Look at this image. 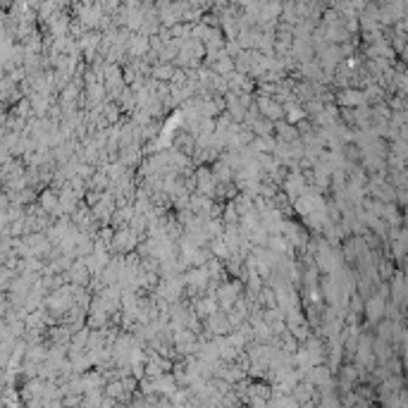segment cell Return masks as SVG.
<instances>
[{
	"label": "cell",
	"mask_w": 408,
	"mask_h": 408,
	"mask_svg": "<svg viewBox=\"0 0 408 408\" xmlns=\"http://www.w3.org/2000/svg\"><path fill=\"white\" fill-rule=\"evenodd\" d=\"M258 105H260V110L265 112V117H267V119H277V117H282V112H284L282 105H279V103H275L272 98H267V96H263V98H260Z\"/></svg>",
	"instance_id": "obj_1"
},
{
	"label": "cell",
	"mask_w": 408,
	"mask_h": 408,
	"mask_svg": "<svg viewBox=\"0 0 408 408\" xmlns=\"http://www.w3.org/2000/svg\"><path fill=\"white\" fill-rule=\"evenodd\" d=\"M277 132H279V141L282 143H294L298 136V127H291V124H279L277 127Z\"/></svg>",
	"instance_id": "obj_2"
},
{
	"label": "cell",
	"mask_w": 408,
	"mask_h": 408,
	"mask_svg": "<svg viewBox=\"0 0 408 408\" xmlns=\"http://www.w3.org/2000/svg\"><path fill=\"white\" fill-rule=\"evenodd\" d=\"M339 103H341V105H363L365 98H363L361 91H344V93L339 96Z\"/></svg>",
	"instance_id": "obj_3"
},
{
	"label": "cell",
	"mask_w": 408,
	"mask_h": 408,
	"mask_svg": "<svg viewBox=\"0 0 408 408\" xmlns=\"http://www.w3.org/2000/svg\"><path fill=\"white\" fill-rule=\"evenodd\" d=\"M382 310H385V301H382V296H372L368 301V315H372V320L375 318H380L382 315Z\"/></svg>",
	"instance_id": "obj_4"
},
{
	"label": "cell",
	"mask_w": 408,
	"mask_h": 408,
	"mask_svg": "<svg viewBox=\"0 0 408 408\" xmlns=\"http://www.w3.org/2000/svg\"><path fill=\"white\" fill-rule=\"evenodd\" d=\"M158 79H167L170 74H172V67H167V65H163V67H155V72H153Z\"/></svg>",
	"instance_id": "obj_5"
}]
</instances>
